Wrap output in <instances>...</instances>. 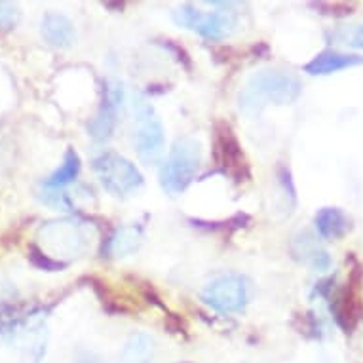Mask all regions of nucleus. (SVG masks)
Returning <instances> with one entry per match:
<instances>
[{
    "mask_svg": "<svg viewBox=\"0 0 363 363\" xmlns=\"http://www.w3.org/2000/svg\"><path fill=\"white\" fill-rule=\"evenodd\" d=\"M303 94L297 74L280 69H262L245 82L238 108L250 118H259L268 105H291Z\"/></svg>",
    "mask_w": 363,
    "mask_h": 363,
    "instance_id": "f257e3e1",
    "label": "nucleus"
},
{
    "mask_svg": "<svg viewBox=\"0 0 363 363\" xmlns=\"http://www.w3.org/2000/svg\"><path fill=\"white\" fill-rule=\"evenodd\" d=\"M202 164V149L196 139H177L160 167V185L167 194H181L196 179Z\"/></svg>",
    "mask_w": 363,
    "mask_h": 363,
    "instance_id": "f03ea898",
    "label": "nucleus"
},
{
    "mask_svg": "<svg viewBox=\"0 0 363 363\" xmlns=\"http://www.w3.org/2000/svg\"><path fill=\"white\" fill-rule=\"evenodd\" d=\"M91 167L103 189L111 192L113 196H131L145 185L143 173L139 172V167L125 156L113 150L96 156Z\"/></svg>",
    "mask_w": 363,
    "mask_h": 363,
    "instance_id": "7ed1b4c3",
    "label": "nucleus"
},
{
    "mask_svg": "<svg viewBox=\"0 0 363 363\" xmlns=\"http://www.w3.org/2000/svg\"><path fill=\"white\" fill-rule=\"evenodd\" d=\"M173 21L183 29L194 30L208 40H223L230 36L236 29V16L226 10L217 12H202L192 4H183L173 10Z\"/></svg>",
    "mask_w": 363,
    "mask_h": 363,
    "instance_id": "20e7f679",
    "label": "nucleus"
},
{
    "mask_svg": "<svg viewBox=\"0 0 363 363\" xmlns=\"http://www.w3.org/2000/svg\"><path fill=\"white\" fill-rule=\"evenodd\" d=\"M133 114L138 122L135 130V150L139 160L145 164H155L164 152V125H162L158 114L147 99L135 97L133 99Z\"/></svg>",
    "mask_w": 363,
    "mask_h": 363,
    "instance_id": "39448f33",
    "label": "nucleus"
},
{
    "mask_svg": "<svg viewBox=\"0 0 363 363\" xmlns=\"http://www.w3.org/2000/svg\"><path fill=\"white\" fill-rule=\"evenodd\" d=\"M202 301L220 314L244 312L250 303V281L242 274H223L206 284Z\"/></svg>",
    "mask_w": 363,
    "mask_h": 363,
    "instance_id": "423d86ee",
    "label": "nucleus"
},
{
    "mask_svg": "<svg viewBox=\"0 0 363 363\" xmlns=\"http://www.w3.org/2000/svg\"><path fill=\"white\" fill-rule=\"evenodd\" d=\"M213 155L215 166L225 175H230L236 181H244V177H247V160H245L244 150L240 147L238 138L234 135L230 124H226L223 120L215 122Z\"/></svg>",
    "mask_w": 363,
    "mask_h": 363,
    "instance_id": "0eeeda50",
    "label": "nucleus"
},
{
    "mask_svg": "<svg viewBox=\"0 0 363 363\" xmlns=\"http://www.w3.org/2000/svg\"><path fill=\"white\" fill-rule=\"evenodd\" d=\"M122 101H124V88L118 80H107L103 84L101 103H99L96 116L89 120L88 124V133L94 141L105 143L113 138Z\"/></svg>",
    "mask_w": 363,
    "mask_h": 363,
    "instance_id": "6e6552de",
    "label": "nucleus"
},
{
    "mask_svg": "<svg viewBox=\"0 0 363 363\" xmlns=\"http://www.w3.org/2000/svg\"><path fill=\"white\" fill-rule=\"evenodd\" d=\"M362 281V268L356 267L350 272V280L340 289L335 298H331V312L335 314V320L345 331H352L359 322L362 314V303H359V284Z\"/></svg>",
    "mask_w": 363,
    "mask_h": 363,
    "instance_id": "1a4fd4ad",
    "label": "nucleus"
},
{
    "mask_svg": "<svg viewBox=\"0 0 363 363\" xmlns=\"http://www.w3.org/2000/svg\"><path fill=\"white\" fill-rule=\"evenodd\" d=\"M291 255L314 272H328L331 268V255L320 242V236L310 230H301L291 240Z\"/></svg>",
    "mask_w": 363,
    "mask_h": 363,
    "instance_id": "9d476101",
    "label": "nucleus"
},
{
    "mask_svg": "<svg viewBox=\"0 0 363 363\" xmlns=\"http://www.w3.org/2000/svg\"><path fill=\"white\" fill-rule=\"evenodd\" d=\"M314 226L320 240H340L350 233L354 220L345 209L322 208L315 211Z\"/></svg>",
    "mask_w": 363,
    "mask_h": 363,
    "instance_id": "9b49d317",
    "label": "nucleus"
},
{
    "mask_svg": "<svg viewBox=\"0 0 363 363\" xmlns=\"http://www.w3.org/2000/svg\"><path fill=\"white\" fill-rule=\"evenodd\" d=\"M359 65H363L362 55L342 54V52H337V50H325V52L312 57L304 65V72H308L312 77H325V74H333V72L346 71V69Z\"/></svg>",
    "mask_w": 363,
    "mask_h": 363,
    "instance_id": "f8f14e48",
    "label": "nucleus"
},
{
    "mask_svg": "<svg viewBox=\"0 0 363 363\" xmlns=\"http://www.w3.org/2000/svg\"><path fill=\"white\" fill-rule=\"evenodd\" d=\"M40 33L44 40L55 48H69L77 40V30L74 25L65 13L48 12L42 19Z\"/></svg>",
    "mask_w": 363,
    "mask_h": 363,
    "instance_id": "ddd939ff",
    "label": "nucleus"
},
{
    "mask_svg": "<svg viewBox=\"0 0 363 363\" xmlns=\"http://www.w3.org/2000/svg\"><path fill=\"white\" fill-rule=\"evenodd\" d=\"M155 356V339L147 333H133L118 352V363H152Z\"/></svg>",
    "mask_w": 363,
    "mask_h": 363,
    "instance_id": "4468645a",
    "label": "nucleus"
},
{
    "mask_svg": "<svg viewBox=\"0 0 363 363\" xmlns=\"http://www.w3.org/2000/svg\"><path fill=\"white\" fill-rule=\"evenodd\" d=\"M143 244V230L141 226L128 225L116 228L111 238L107 240V255L108 257H128L139 250Z\"/></svg>",
    "mask_w": 363,
    "mask_h": 363,
    "instance_id": "2eb2a0df",
    "label": "nucleus"
},
{
    "mask_svg": "<svg viewBox=\"0 0 363 363\" xmlns=\"http://www.w3.org/2000/svg\"><path fill=\"white\" fill-rule=\"evenodd\" d=\"M44 230H48L52 234H57V238H61L60 251H67L71 255H77L80 251H84L88 238L82 233V226L74 223V220H61V223H54V226H46Z\"/></svg>",
    "mask_w": 363,
    "mask_h": 363,
    "instance_id": "dca6fc26",
    "label": "nucleus"
},
{
    "mask_svg": "<svg viewBox=\"0 0 363 363\" xmlns=\"http://www.w3.org/2000/svg\"><path fill=\"white\" fill-rule=\"evenodd\" d=\"M78 173H80V156L74 149H69L63 156L61 166L42 183V186L50 189V191H63L78 177Z\"/></svg>",
    "mask_w": 363,
    "mask_h": 363,
    "instance_id": "f3484780",
    "label": "nucleus"
},
{
    "mask_svg": "<svg viewBox=\"0 0 363 363\" xmlns=\"http://www.w3.org/2000/svg\"><path fill=\"white\" fill-rule=\"evenodd\" d=\"M331 42H337L340 46L354 50H363V25H342L331 33H328Z\"/></svg>",
    "mask_w": 363,
    "mask_h": 363,
    "instance_id": "a211bd4d",
    "label": "nucleus"
},
{
    "mask_svg": "<svg viewBox=\"0 0 363 363\" xmlns=\"http://www.w3.org/2000/svg\"><path fill=\"white\" fill-rule=\"evenodd\" d=\"M19 8L12 2H4L0 0V29L2 30H10L13 29L19 21Z\"/></svg>",
    "mask_w": 363,
    "mask_h": 363,
    "instance_id": "6ab92c4d",
    "label": "nucleus"
},
{
    "mask_svg": "<svg viewBox=\"0 0 363 363\" xmlns=\"http://www.w3.org/2000/svg\"><path fill=\"white\" fill-rule=\"evenodd\" d=\"M42 202L48 203V206H52V208L55 209H63V211H71L72 209V202L63 191H50V189H44V192H42Z\"/></svg>",
    "mask_w": 363,
    "mask_h": 363,
    "instance_id": "aec40b11",
    "label": "nucleus"
},
{
    "mask_svg": "<svg viewBox=\"0 0 363 363\" xmlns=\"http://www.w3.org/2000/svg\"><path fill=\"white\" fill-rule=\"evenodd\" d=\"M30 259H33V262H35L36 267L44 268V270H60V268L65 267V262L50 259V257L44 255V253L36 250V247H30Z\"/></svg>",
    "mask_w": 363,
    "mask_h": 363,
    "instance_id": "412c9836",
    "label": "nucleus"
}]
</instances>
